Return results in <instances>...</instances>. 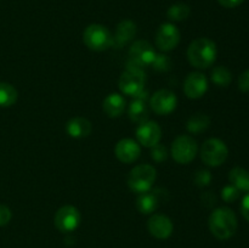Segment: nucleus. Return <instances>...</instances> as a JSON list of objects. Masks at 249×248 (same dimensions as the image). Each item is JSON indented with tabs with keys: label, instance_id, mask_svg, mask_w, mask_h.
I'll return each mask as SVG.
<instances>
[{
	"label": "nucleus",
	"instance_id": "nucleus-24",
	"mask_svg": "<svg viewBox=\"0 0 249 248\" xmlns=\"http://www.w3.org/2000/svg\"><path fill=\"white\" fill-rule=\"evenodd\" d=\"M190 12V6L186 4H182V2H178V4L172 5V6L168 9L167 16L170 21L174 22H181L189 17Z\"/></svg>",
	"mask_w": 249,
	"mask_h": 248
},
{
	"label": "nucleus",
	"instance_id": "nucleus-4",
	"mask_svg": "<svg viewBox=\"0 0 249 248\" xmlns=\"http://www.w3.org/2000/svg\"><path fill=\"white\" fill-rule=\"evenodd\" d=\"M85 46L92 51H105L113 45V35L102 24H90L83 33Z\"/></svg>",
	"mask_w": 249,
	"mask_h": 248
},
{
	"label": "nucleus",
	"instance_id": "nucleus-17",
	"mask_svg": "<svg viewBox=\"0 0 249 248\" xmlns=\"http://www.w3.org/2000/svg\"><path fill=\"white\" fill-rule=\"evenodd\" d=\"M92 125L84 117H74L66 123V131L73 139L87 138L91 134Z\"/></svg>",
	"mask_w": 249,
	"mask_h": 248
},
{
	"label": "nucleus",
	"instance_id": "nucleus-21",
	"mask_svg": "<svg viewBox=\"0 0 249 248\" xmlns=\"http://www.w3.org/2000/svg\"><path fill=\"white\" fill-rule=\"evenodd\" d=\"M230 182L238 191L249 192V173L240 167L233 168L229 174Z\"/></svg>",
	"mask_w": 249,
	"mask_h": 248
},
{
	"label": "nucleus",
	"instance_id": "nucleus-5",
	"mask_svg": "<svg viewBox=\"0 0 249 248\" xmlns=\"http://www.w3.org/2000/svg\"><path fill=\"white\" fill-rule=\"evenodd\" d=\"M156 51L152 44L147 40H136L131 44L128 53L126 67H135L143 70L152 65L156 57Z\"/></svg>",
	"mask_w": 249,
	"mask_h": 248
},
{
	"label": "nucleus",
	"instance_id": "nucleus-10",
	"mask_svg": "<svg viewBox=\"0 0 249 248\" xmlns=\"http://www.w3.org/2000/svg\"><path fill=\"white\" fill-rule=\"evenodd\" d=\"M178 105V97L173 91L162 89L156 91L150 100V106L158 116H168L175 111Z\"/></svg>",
	"mask_w": 249,
	"mask_h": 248
},
{
	"label": "nucleus",
	"instance_id": "nucleus-7",
	"mask_svg": "<svg viewBox=\"0 0 249 248\" xmlns=\"http://www.w3.org/2000/svg\"><path fill=\"white\" fill-rule=\"evenodd\" d=\"M229 156L228 146L220 139H208L201 148V159L209 167H219Z\"/></svg>",
	"mask_w": 249,
	"mask_h": 248
},
{
	"label": "nucleus",
	"instance_id": "nucleus-26",
	"mask_svg": "<svg viewBox=\"0 0 249 248\" xmlns=\"http://www.w3.org/2000/svg\"><path fill=\"white\" fill-rule=\"evenodd\" d=\"M151 67H153V70H156L157 72H168L172 68V60L168 55L157 53Z\"/></svg>",
	"mask_w": 249,
	"mask_h": 248
},
{
	"label": "nucleus",
	"instance_id": "nucleus-20",
	"mask_svg": "<svg viewBox=\"0 0 249 248\" xmlns=\"http://www.w3.org/2000/svg\"><path fill=\"white\" fill-rule=\"evenodd\" d=\"M160 198L155 191H148L139 195L136 199V208L141 214H151L157 209Z\"/></svg>",
	"mask_w": 249,
	"mask_h": 248
},
{
	"label": "nucleus",
	"instance_id": "nucleus-1",
	"mask_svg": "<svg viewBox=\"0 0 249 248\" xmlns=\"http://www.w3.org/2000/svg\"><path fill=\"white\" fill-rule=\"evenodd\" d=\"M209 230L218 240H229L237 231V218L232 209L220 207L212 212L208 220Z\"/></svg>",
	"mask_w": 249,
	"mask_h": 248
},
{
	"label": "nucleus",
	"instance_id": "nucleus-14",
	"mask_svg": "<svg viewBox=\"0 0 249 248\" xmlns=\"http://www.w3.org/2000/svg\"><path fill=\"white\" fill-rule=\"evenodd\" d=\"M114 153L121 162L134 163L141 155V147L138 141L133 139H122L114 147Z\"/></svg>",
	"mask_w": 249,
	"mask_h": 248
},
{
	"label": "nucleus",
	"instance_id": "nucleus-23",
	"mask_svg": "<svg viewBox=\"0 0 249 248\" xmlns=\"http://www.w3.org/2000/svg\"><path fill=\"white\" fill-rule=\"evenodd\" d=\"M18 92L14 85L9 83H0V107H10L16 104Z\"/></svg>",
	"mask_w": 249,
	"mask_h": 248
},
{
	"label": "nucleus",
	"instance_id": "nucleus-28",
	"mask_svg": "<svg viewBox=\"0 0 249 248\" xmlns=\"http://www.w3.org/2000/svg\"><path fill=\"white\" fill-rule=\"evenodd\" d=\"M195 184L198 187H204L208 186L212 181V174L208 170H198V172L195 174Z\"/></svg>",
	"mask_w": 249,
	"mask_h": 248
},
{
	"label": "nucleus",
	"instance_id": "nucleus-19",
	"mask_svg": "<svg viewBox=\"0 0 249 248\" xmlns=\"http://www.w3.org/2000/svg\"><path fill=\"white\" fill-rule=\"evenodd\" d=\"M136 34V24L130 19H124L117 26L116 34L113 36V45L117 48L126 45L134 39Z\"/></svg>",
	"mask_w": 249,
	"mask_h": 248
},
{
	"label": "nucleus",
	"instance_id": "nucleus-11",
	"mask_svg": "<svg viewBox=\"0 0 249 248\" xmlns=\"http://www.w3.org/2000/svg\"><path fill=\"white\" fill-rule=\"evenodd\" d=\"M180 41V31L173 23H163L156 34V46L160 51L174 50Z\"/></svg>",
	"mask_w": 249,
	"mask_h": 248
},
{
	"label": "nucleus",
	"instance_id": "nucleus-13",
	"mask_svg": "<svg viewBox=\"0 0 249 248\" xmlns=\"http://www.w3.org/2000/svg\"><path fill=\"white\" fill-rule=\"evenodd\" d=\"M160 138H162V129L156 122L147 121L142 124H139V128L136 129L138 142L145 147H153L160 143Z\"/></svg>",
	"mask_w": 249,
	"mask_h": 248
},
{
	"label": "nucleus",
	"instance_id": "nucleus-31",
	"mask_svg": "<svg viewBox=\"0 0 249 248\" xmlns=\"http://www.w3.org/2000/svg\"><path fill=\"white\" fill-rule=\"evenodd\" d=\"M238 88L241 89V91L249 94V70L245 71L238 78Z\"/></svg>",
	"mask_w": 249,
	"mask_h": 248
},
{
	"label": "nucleus",
	"instance_id": "nucleus-9",
	"mask_svg": "<svg viewBox=\"0 0 249 248\" xmlns=\"http://www.w3.org/2000/svg\"><path fill=\"white\" fill-rule=\"evenodd\" d=\"M82 216L74 206H63L56 212L53 223L61 232H72L79 226Z\"/></svg>",
	"mask_w": 249,
	"mask_h": 248
},
{
	"label": "nucleus",
	"instance_id": "nucleus-6",
	"mask_svg": "<svg viewBox=\"0 0 249 248\" xmlns=\"http://www.w3.org/2000/svg\"><path fill=\"white\" fill-rule=\"evenodd\" d=\"M146 83V74L143 70L135 67H126L119 78V89L124 95L136 97L142 92Z\"/></svg>",
	"mask_w": 249,
	"mask_h": 248
},
{
	"label": "nucleus",
	"instance_id": "nucleus-16",
	"mask_svg": "<svg viewBox=\"0 0 249 248\" xmlns=\"http://www.w3.org/2000/svg\"><path fill=\"white\" fill-rule=\"evenodd\" d=\"M147 91L143 90V91L140 92L138 96L134 97V100L130 102V105H129V118H130V121L134 122V123L142 124L148 121L150 111H148L147 102H146L147 101Z\"/></svg>",
	"mask_w": 249,
	"mask_h": 248
},
{
	"label": "nucleus",
	"instance_id": "nucleus-30",
	"mask_svg": "<svg viewBox=\"0 0 249 248\" xmlns=\"http://www.w3.org/2000/svg\"><path fill=\"white\" fill-rule=\"evenodd\" d=\"M12 218V213L10 208L4 204H0V226H5L10 223Z\"/></svg>",
	"mask_w": 249,
	"mask_h": 248
},
{
	"label": "nucleus",
	"instance_id": "nucleus-27",
	"mask_svg": "<svg viewBox=\"0 0 249 248\" xmlns=\"http://www.w3.org/2000/svg\"><path fill=\"white\" fill-rule=\"evenodd\" d=\"M151 148H152V150H151V157H152L156 162L160 163L167 160L168 151L167 148H165V146L160 145V143H157V145H155Z\"/></svg>",
	"mask_w": 249,
	"mask_h": 248
},
{
	"label": "nucleus",
	"instance_id": "nucleus-2",
	"mask_svg": "<svg viewBox=\"0 0 249 248\" xmlns=\"http://www.w3.org/2000/svg\"><path fill=\"white\" fill-rule=\"evenodd\" d=\"M218 50L213 40L198 38L190 44L187 49V60L196 68H208L215 62Z\"/></svg>",
	"mask_w": 249,
	"mask_h": 248
},
{
	"label": "nucleus",
	"instance_id": "nucleus-12",
	"mask_svg": "<svg viewBox=\"0 0 249 248\" xmlns=\"http://www.w3.org/2000/svg\"><path fill=\"white\" fill-rule=\"evenodd\" d=\"M208 90V79L201 72H192L184 83V92L189 99H201Z\"/></svg>",
	"mask_w": 249,
	"mask_h": 248
},
{
	"label": "nucleus",
	"instance_id": "nucleus-3",
	"mask_svg": "<svg viewBox=\"0 0 249 248\" xmlns=\"http://www.w3.org/2000/svg\"><path fill=\"white\" fill-rule=\"evenodd\" d=\"M157 177L156 169L150 164H139L130 170L128 177V186L136 194L151 191Z\"/></svg>",
	"mask_w": 249,
	"mask_h": 248
},
{
	"label": "nucleus",
	"instance_id": "nucleus-22",
	"mask_svg": "<svg viewBox=\"0 0 249 248\" xmlns=\"http://www.w3.org/2000/svg\"><path fill=\"white\" fill-rule=\"evenodd\" d=\"M211 124V118L204 113H196L187 121L186 129L191 134H199L206 130Z\"/></svg>",
	"mask_w": 249,
	"mask_h": 248
},
{
	"label": "nucleus",
	"instance_id": "nucleus-15",
	"mask_svg": "<svg viewBox=\"0 0 249 248\" xmlns=\"http://www.w3.org/2000/svg\"><path fill=\"white\" fill-rule=\"evenodd\" d=\"M147 229L153 237L158 240H165L173 233L172 220L164 214H153L147 221Z\"/></svg>",
	"mask_w": 249,
	"mask_h": 248
},
{
	"label": "nucleus",
	"instance_id": "nucleus-8",
	"mask_svg": "<svg viewBox=\"0 0 249 248\" xmlns=\"http://www.w3.org/2000/svg\"><path fill=\"white\" fill-rule=\"evenodd\" d=\"M198 152L197 141L190 135H180L173 141L172 156L179 164H189Z\"/></svg>",
	"mask_w": 249,
	"mask_h": 248
},
{
	"label": "nucleus",
	"instance_id": "nucleus-34",
	"mask_svg": "<svg viewBox=\"0 0 249 248\" xmlns=\"http://www.w3.org/2000/svg\"><path fill=\"white\" fill-rule=\"evenodd\" d=\"M219 4L224 7H228V9H232V7L238 6V5L242 4L245 0H218Z\"/></svg>",
	"mask_w": 249,
	"mask_h": 248
},
{
	"label": "nucleus",
	"instance_id": "nucleus-25",
	"mask_svg": "<svg viewBox=\"0 0 249 248\" xmlns=\"http://www.w3.org/2000/svg\"><path fill=\"white\" fill-rule=\"evenodd\" d=\"M212 80L218 87L226 88L230 85L231 80H232V75H231V72L228 68L223 67V66H218V67L213 68V71H212Z\"/></svg>",
	"mask_w": 249,
	"mask_h": 248
},
{
	"label": "nucleus",
	"instance_id": "nucleus-18",
	"mask_svg": "<svg viewBox=\"0 0 249 248\" xmlns=\"http://www.w3.org/2000/svg\"><path fill=\"white\" fill-rule=\"evenodd\" d=\"M125 99L121 94H118V92H112V94L107 95L106 99L104 100V104H102L104 112L109 118L121 117L123 114L124 109H125Z\"/></svg>",
	"mask_w": 249,
	"mask_h": 248
},
{
	"label": "nucleus",
	"instance_id": "nucleus-32",
	"mask_svg": "<svg viewBox=\"0 0 249 248\" xmlns=\"http://www.w3.org/2000/svg\"><path fill=\"white\" fill-rule=\"evenodd\" d=\"M201 199H202V203H203L206 207L214 206V204H215V202H216L215 196H214V194H212L211 191L204 192V194L202 195Z\"/></svg>",
	"mask_w": 249,
	"mask_h": 248
},
{
	"label": "nucleus",
	"instance_id": "nucleus-33",
	"mask_svg": "<svg viewBox=\"0 0 249 248\" xmlns=\"http://www.w3.org/2000/svg\"><path fill=\"white\" fill-rule=\"evenodd\" d=\"M241 212H242V215L245 216L246 220L249 221V194L243 197L242 204H241Z\"/></svg>",
	"mask_w": 249,
	"mask_h": 248
},
{
	"label": "nucleus",
	"instance_id": "nucleus-29",
	"mask_svg": "<svg viewBox=\"0 0 249 248\" xmlns=\"http://www.w3.org/2000/svg\"><path fill=\"white\" fill-rule=\"evenodd\" d=\"M238 196H240V191H238L233 185L225 186L223 189V191H221V197H223L224 201L228 202V203L236 201V199L238 198Z\"/></svg>",
	"mask_w": 249,
	"mask_h": 248
}]
</instances>
